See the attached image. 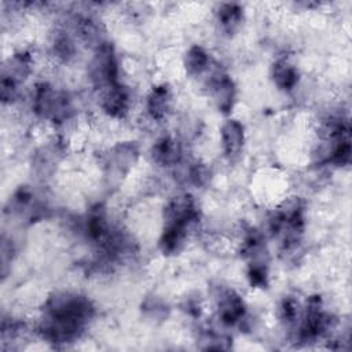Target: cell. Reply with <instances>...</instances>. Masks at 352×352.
I'll use <instances>...</instances> for the list:
<instances>
[{"label": "cell", "mask_w": 352, "mask_h": 352, "mask_svg": "<svg viewBox=\"0 0 352 352\" xmlns=\"http://www.w3.org/2000/svg\"><path fill=\"white\" fill-rule=\"evenodd\" d=\"M210 67V58L201 47H191L186 55V69L191 76H199Z\"/></svg>", "instance_id": "12"}, {"label": "cell", "mask_w": 352, "mask_h": 352, "mask_svg": "<svg viewBox=\"0 0 352 352\" xmlns=\"http://www.w3.org/2000/svg\"><path fill=\"white\" fill-rule=\"evenodd\" d=\"M180 146L169 138H162L153 147V158L161 165H175L180 158Z\"/></svg>", "instance_id": "11"}, {"label": "cell", "mask_w": 352, "mask_h": 352, "mask_svg": "<svg viewBox=\"0 0 352 352\" xmlns=\"http://www.w3.org/2000/svg\"><path fill=\"white\" fill-rule=\"evenodd\" d=\"M221 143L224 153L231 157L241 151L243 144V126L236 120L227 121L221 128Z\"/></svg>", "instance_id": "8"}, {"label": "cell", "mask_w": 352, "mask_h": 352, "mask_svg": "<svg viewBox=\"0 0 352 352\" xmlns=\"http://www.w3.org/2000/svg\"><path fill=\"white\" fill-rule=\"evenodd\" d=\"M280 311H282V318L287 324H294L297 322V319L300 318L298 302L292 297L283 300Z\"/></svg>", "instance_id": "15"}, {"label": "cell", "mask_w": 352, "mask_h": 352, "mask_svg": "<svg viewBox=\"0 0 352 352\" xmlns=\"http://www.w3.org/2000/svg\"><path fill=\"white\" fill-rule=\"evenodd\" d=\"M272 76L280 89H292L297 84V70L287 60H278L274 65Z\"/></svg>", "instance_id": "13"}, {"label": "cell", "mask_w": 352, "mask_h": 352, "mask_svg": "<svg viewBox=\"0 0 352 352\" xmlns=\"http://www.w3.org/2000/svg\"><path fill=\"white\" fill-rule=\"evenodd\" d=\"M197 219L198 209L190 195L172 199L165 208V227L160 239L161 250L166 254L177 252L187 236L188 226Z\"/></svg>", "instance_id": "2"}, {"label": "cell", "mask_w": 352, "mask_h": 352, "mask_svg": "<svg viewBox=\"0 0 352 352\" xmlns=\"http://www.w3.org/2000/svg\"><path fill=\"white\" fill-rule=\"evenodd\" d=\"M33 110L43 118L65 121L70 113V103L63 92H56L48 84L36 87L33 98Z\"/></svg>", "instance_id": "3"}, {"label": "cell", "mask_w": 352, "mask_h": 352, "mask_svg": "<svg viewBox=\"0 0 352 352\" xmlns=\"http://www.w3.org/2000/svg\"><path fill=\"white\" fill-rule=\"evenodd\" d=\"M170 104V91L166 85H160L153 88L151 94L147 99V110L148 114L154 120H161L169 110Z\"/></svg>", "instance_id": "9"}, {"label": "cell", "mask_w": 352, "mask_h": 352, "mask_svg": "<svg viewBox=\"0 0 352 352\" xmlns=\"http://www.w3.org/2000/svg\"><path fill=\"white\" fill-rule=\"evenodd\" d=\"M219 318L226 324H235L245 316V304L238 293L227 289L217 298Z\"/></svg>", "instance_id": "6"}, {"label": "cell", "mask_w": 352, "mask_h": 352, "mask_svg": "<svg viewBox=\"0 0 352 352\" xmlns=\"http://www.w3.org/2000/svg\"><path fill=\"white\" fill-rule=\"evenodd\" d=\"M208 87L219 110L223 113H230L235 98V87L232 80L221 70H214L208 78Z\"/></svg>", "instance_id": "5"}, {"label": "cell", "mask_w": 352, "mask_h": 352, "mask_svg": "<svg viewBox=\"0 0 352 352\" xmlns=\"http://www.w3.org/2000/svg\"><path fill=\"white\" fill-rule=\"evenodd\" d=\"M30 66H32V58L28 52L16 54L10 59V63L6 66L3 78H7L11 82L18 85L29 74Z\"/></svg>", "instance_id": "10"}, {"label": "cell", "mask_w": 352, "mask_h": 352, "mask_svg": "<svg viewBox=\"0 0 352 352\" xmlns=\"http://www.w3.org/2000/svg\"><path fill=\"white\" fill-rule=\"evenodd\" d=\"M331 327L330 316L322 309L320 297L314 296L307 301V308L298 327L300 341H314L329 331Z\"/></svg>", "instance_id": "4"}, {"label": "cell", "mask_w": 352, "mask_h": 352, "mask_svg": "<svg viewBox=\"0 0 352 352\" xmlns=\"http://www.w3.org/2000/svg\"><path fill=\"white\" fill-rule=\"evenodd\" d=\"M91 302L76 294L51 297L44 308L40 324L41 336L54 344H66L78 338L92 318Z\"/></svg>", "instance_id": "1"}, {"label": "cell", "mask_w": 352, "mask_h": 352, "mask_svg": "<svg viewBox=\"0 0 352 352\" xmlns=\"http://www.w3.org/2000/svg\"><path fill=\"white\" fill-rule=\"evenodd\" d=\"M217 15H219V21H220L221 26L224 28V30L232 32L239 25L241 19H242V10L238 4L227 3L220 7Z\"/></svg>", "instance_id": "14"}, {"label": "cell", "mask_w": 352, "mask_h": 352, "mask_svg": "<svg viewBox=\"0 0 352 352\" xmlns=\"http://www.w3.org/2000/svg\"><path fill=\"white\" fill-rule=\"evenodd\" d=\"M100 104L103 110L113 117H122L128 111V91L121 85H113L100 91Z\"/></svg>", "instance_id": "7"}]
</instances>
